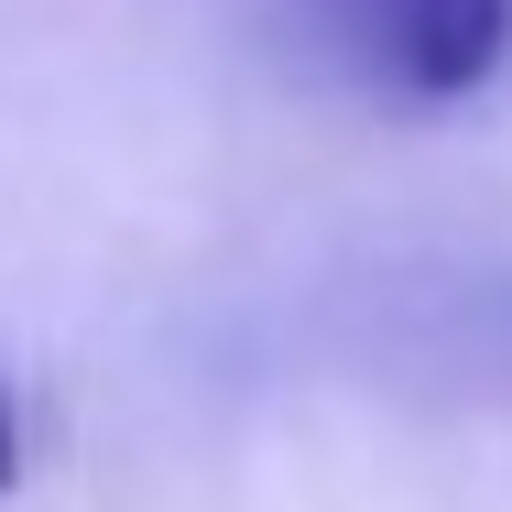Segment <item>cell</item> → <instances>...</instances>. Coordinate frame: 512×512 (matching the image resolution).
I'll return each mask as SVG.
<instances>
[{"label": "cell", "mask_w": 512, "mask_h": 512, "mask_svg": "<svg viewBox=\"0 0 512 512\" xmlns=\"http://www.w3.org/2000/svg\"><path fill=\"white\" fill-rule=\"evenodd\" d=\"M316 33L393 99H469L512 55V0H316Z\"/></svg>", "instance_id": "6da1fadb"}, {"label": "cell", "mask_w": 512, "mask_h": 512, "mask_svg": "<svg viewBox=\"0 0 512 512\" xmlns=\"http://www.w3.org/2000/svg\"><path fill=\"white\" fill-rule=\"evenodd\" d=\"M22 480V425H11V404H0V491Z\"/></svg>", "instance_id": "7a4b0ae2"}]
</instances>
